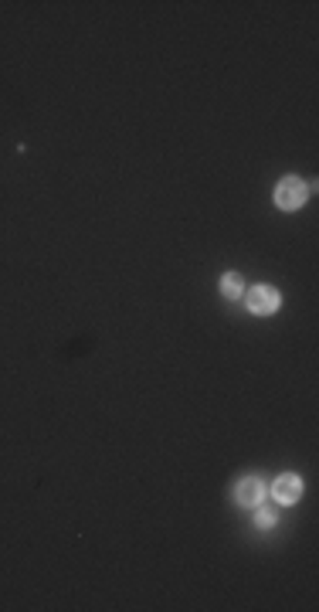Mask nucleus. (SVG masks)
Returning a JSON list of instances; mask_svg holds the SVG:
<instances>
[{
  "label": "nucleus",
  "mask_w": 319,
  "mask_h": 612,
  "mask_svg": "<svg viewBox=\"0 0 319 612\" xmlns=\"http://www.w3.org/2000/svg\"><path fill=\"white\" fill-rule=\"evenodd\" d=\"M279 204L286 208V211H292V208H299L306 201V184L303 181H296V177H289V181H282L279 184Z\"/></svg>",
  "instance_id": "obj_1"
},
{
  "label": "nucleus",
  "mask_w": 319,
  "mask_h": 612,
  "mask_svg": "<svg viewBox=\"0 0 319 612\" xmlns=\"http://www.w3.org/2000/svg\"><path fill=\"white\" fill-rule=\"evenodd\" d=\"M248 306L255 313H275L279 310V292L272 286H255V290L248 292Z\"/></svg>",
  "instance_id": "obj_2"
},
{
  "label": "nucleus",
  "mask_w": 319,
  "mask_h": 612,
  "mask_svg": "<svg viewBox=\"0 0 319 612\" xmlns=\"http://www.w3.org/2000/svg\"><path fill=\"white\" fill-rule=\"evenodd\" d=\"M299 493H303L299 476H279V480H275V497H279L282 504H296V500H299Z\"/></svg>",
  "instance_id": "obj_3"
},
{
  "label": "nucleus",
  "mask_w": 319,
  "mask_h": 612,
  "mask_svg": "<svg viewBox=\"0 0 319 612\" xmlns=\"http://www.w3.org/2000/svg\"><path fill=\"white\" fill-rule=\"evenodd\" d=\"M261 493H265V487H261V483L255 480V476H248V480H242V483H238V490H234L238 504H244V507H255V504L261 500Z\"/></svg>",
  "instance_id": "obj_4"
},
{
  "label": "nucleus",
  "mask_w": 319,
  "mask_h": 612,
  "mask_svg": "<svg viewBox=\"0 0 319 612\" xmlns=\"http://www.w3.org/2000/svg\"><path fill=\"white\" fill-rule=\"evenodd\" d=\"M225 296H231V300H234V296H242V275H225Z\"/></svg>",
  "instance_id": "obj_5"
},
{
  "label": "nucleus",
  "mask_w": 319,
  "mask_h": 612,
  "mask_svg": "<svg viewBox=\"0 0 319 612\" xmlns=\"http://www.w3.org/2000/svg\"><path fill=\"white\" fill-rule=\"evenodd\" d=\"M255 520H259V527H272L279 517H275L272 507H259V517H255Z\"/></svg>",
  "instance_id": "obj_6"
}]
</instances>
